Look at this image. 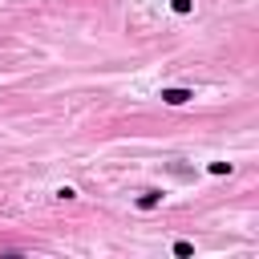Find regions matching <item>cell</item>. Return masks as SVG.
Here are the masks:
<instances>
[{"mask_svg": "<svg viewBox=\"0 0 259 259\" xmlns=\"http://www.w3.org/2000/svg\"><path fill=\"white\" fill-rule=\"evenodd\" d=\"M206 170H210V174H231V162H210Z\"/></svg>", "mask_w": 259, "mask_h": 259, "instance_id": "cell-5", "label": "cell"}, {"mask_svg": "<svg viewBox=\"0 0 259 259\" xmlns=\"http://www.w3.org/2000/svg\"><path fill=\"white\" fill-rule=\"evenodd\" d=\"M174 255H178V259H186V255H194V243H186V239H178V243H174Z\"/></svg>", "mask_w": 259, "mask_h": 259, "instance_id": "cell-3", "label": "cell"}, {"mask_svg": "<svg viewBox=\"0 0 259 259\" xmlns=\"http://www.w3.org/2000/svg\"><path fill=\"white\" fill-rule=\"evenodd\" d=\"M170 8H174V12H178V16H186V12H190V8H194V0H170Z\"/></svg>", "mask_w": 259, "mask_h": 259, "instance_id": "cell-4", "label": "cell"}, {"mask_svg": "<svg viewBox=\"0 0 259 259\" xmlns=\"http://www.w3.org/2000/svg\"><path fill=\"white\" fill-rule=\"evenodd\" d=\"M190 97H194L190 89H162V101H166V105H186Z\"/></svg>", "mask_w": 259, "mask_h": 259, "instance_id": "cell-1", "label": "cell"}, {"mask_svg": "<svg viewBox=\"0 0 259 259\" xmlns=\"http://www.w3.org/2000/svg\"><path fill=\"white\" fill-rule=\"evenodd\" d=\"M158 202H162V190H142L138 194V210H154Z\"/></svg>", "mask_w": 259, "mask_h": 259, "instance_id": "cell-2", "label": "cell"}]
</instances>
